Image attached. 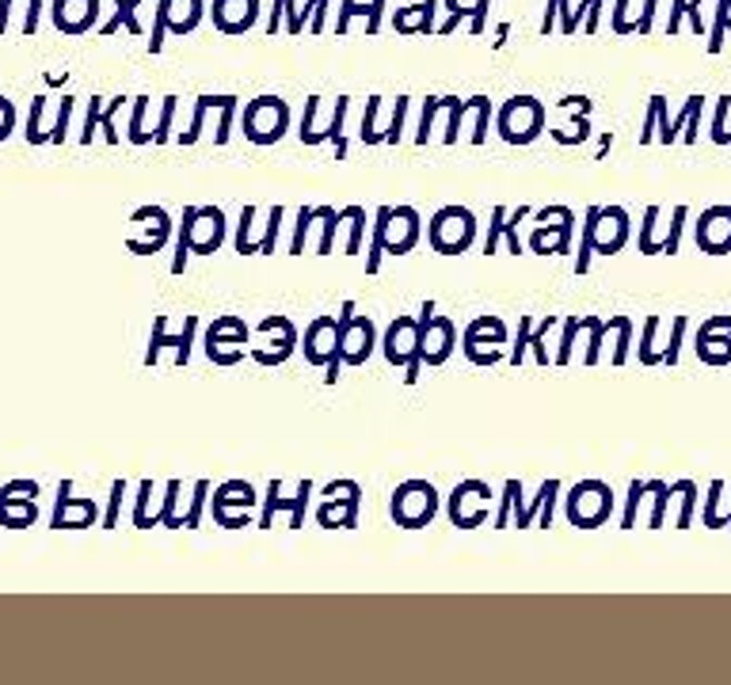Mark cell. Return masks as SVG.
I'll return each mask as SVG.
<instances>
[{
	"mask_svg": "<svg viewBox=\"0 0 731 685\" xmlns=\"http://www.w3.org/2000/svg\"><path fill=\"white\" fill-rule=\"evenodd\" d=\"M358 507H362V491L332 495L317 507V525L320 530H358Z\"/></svg>",
	"mask_w": 731,
	"mask_h": 685,
	"instance_id": "cell-25",
	"label": "cell"
},
{
	"mask_svg": "<svg viewBox=\"0 0 731 685\" xmlns=\"http://www.w3.org/2000/svg\"><path fill=\"white\" fill-rule=\"evenodd\" d=\"M457 350V327L449 316H438V309H434V301L423 304V312H419V332H416V358H411V365L404 370V385H416L419 381V370L423 365H431V370H438V365L449 362V354Z\"/></svg>",
	"mask_w": 731,
	"mask_h": 685,
	"instance_id": "cell-3",
	"label": "cell"
},
{
	"mask_svg": "<svg viewBox=\"0 0 731 685\" xmlns=\"http://www.w3.org/2000/svg\"><path fill=\"white\" fill-rule=\"evenodd\" d=\"M426 240L438 256H464L476 244V213L469 205H442L426 225Z\"/></svg>",
	"mask_w": 731,
	"mask_h": 685,
	"instance_id": "cell-6",
	"label": "cell"
},
{
	"mask_svg": "<svg viewBox=\"0 0 731 685\" xmlns=\"http://www.w3.org/2000/svg\"><path fill=\"white\" fill-rule=\"evenodd\" d=\"M632 350V320L624 316L621 327H617V347H614V365H624V358H629Z\"/></svg>",
	"mask_w": 731,
	"mask_h": 685,
	"instance_id": "cell-55",
	"label": "cell"
},
{
	"mask_svg": "<svg viewBox=\"0 0 731 685\" xmlns=\"http://www.w3.org/2000/svg\"><path fill=\"white\" fill-rule=\"evenodd\" d=\"M503 347H507V324L499 316H476L461 335V354L472 365L503 362Z\"/></svg>",
	"mask_w": 731,
	"mask_h": 685,
	"instance_id": "cell-12",
	"label": "cell"
},
{
	"mask_svg": "<svg viewBox=\"0 0 731 685\" xmlns=\"http://www.w3.org/2000/svg\"><path fill=\"white\" fill-rule=\"evenodd\" d=\"M423 236V221H419L416 205H377L370 236V259H366V274L381 271V256H408Z\"/></svg>",
	"mask_w": 731,
	"mask_h": 685,
	"instance_id": "cell-1",
	"label": "cell"
},
{
	"mask_svg": "<svg viewBox=\"0 0 731 685\" xmlns=\"http://www.w3.org/2000/svg\"><path fill=\"white\" fill-rule=\"evenodd\" d=\"M248 339H251V327L244 324L240 316H218L206 327V358H210L213 365H236L244 358V350H225V342L244 347Z\"/></svg>",
	"mask_w": 731,
	"mask_h": 685,
	"instance_id": "cell-16",
	"label": "cell"
},
{
	"mask_svg": "<svg viewBox=\"0 0 731 685\" xmlns=\"http://www.w3.org/2000/svg\"><path fill=\"white\" fill-rule=\"evenodd\" d=\"M533 213V205H515V210H503V205H492V225H487V236H484V256H495L499 251V240H507V251L510 256H522L525 244L518 240V225H522L525 217Z\"/></svg>",
	"mask_w": 731,
	"mask_h": 685,
	"instance_id": "cell-19",
	"label": "cell"
},
{
	"mask_svg": "<svg viewBox=\"0 0 731 685\" xmlns=\"http://www.w3.org/2000/svg\"><path fill=\"white\" fill-rule=\"evenodd\" d=\"M312 221H320V205H301V210H297V228L294 236H289V256H301L305 251V236H309Z\"/></svg>",
	"mask_w": 731,
	"mask_h": 685,
	"instance_id": "cell-37",
	"label": "cell"
},
{
	"mask_svg": "<svg viewBox=\"0 0 731 685\" xmlns=\"http://www.w3.org/2000/svg\"><path fill=\"white\" fill-rule=\"evenodd\" d=\"M438 510H442V499L431 479H404V484H396L393 495H388V514L408 533L426 530V525L438 518Z\"/></svg>",
	"mask_w": 731,
	"mask_h": 685,
	"instance_id": "cell-4",
	"label": "cell"
},
{
	"mask_svg": "<svg viewBox=\"0 0 731 685\" xmlns=\"http://www.w3.org/2000/svg\"><path fill=\"white\" fill-rule=\"evenodd\" d=\"M652 491V479H632L629 484V502H624V518H621V530H632L636 525V507H640V499Z\"/></svg>",
	"mask_w": 731,
	"mask_h": 685,
	"instance_id": "cell-44",
	"label": "cell"
},
{
	"mask_svg": "<svg viewBox=\"0 0 731 685\" xmlns=\"http://www.w3.org/2000/svg\"><path fill=\"white\" fill-rule=\"evenodd\" d=\"M343 491H362V484H358V479H332V484H324V499L343 495Z\"/></svg>",
	"mask_w": 731,
	"mask_h": 685,
	"instance_id": "cell-59",
	"label": "cell"
},
{
	"mask_svg": "<svg viewBox=\"0 0 731 685\" xmlns=\"http://www.w3.org/2000/svg\"><path fill=\"white\" fill-rule=\"evenodd\" d=\"M541 228L530 233V251L533 256H568L571 251V236H575V210L568 205H545L537 210Z\"/></svg>",
	"mask_w": 731,
	"mask_h": 685,
	"instance_id": "cell-11",
	"label": "cell"
},
{
	"mask_svg": "<svg viewBox=\"0 0 731 685\" xmlns=\"http://www.w3.org/2000/svg\"><path fill=\"white\" fill-rule=\"evenodd\" d=\"M442 103H446V111H449V122H446V134H442V141L454 145L457 137H461V119H464V114H469V99L442 96Z\"/></svg>",
	"mask_w": 731,
	"mask_h": 685,
	"instance_id": "cell-36",
	"label": "cell"
},
{
	"mask_svg": "<svg viewBox=\"0 0 731 685\" xmlns=\"http://www.w3.org/2000/svg\"><path fill=\"white\" fill-rule=\"evenodd\" d=\"M282 217H286V205H271V213H267V228H263V236H259V256H274V248H278Z\"/></svg>",
	"mask_w": 731,
	"mask_h": 685,
	"instance_id": "cell-40",
	"label": "cell"
},
{
	"mask_svg": "<svg viewBox=\"0 0 731 685\" xmlns=\"http://www.w3.org/2000/svg\"><path fill=\"white\" fill-rule=\"evenodd\" d=\"M210 502H213V522H218L221 530L236 533L251 522L248 510L256 507V487H251L248 479H228V484L213 487Z\"/></svg>",
	"mask_w": 731,
	"mask_h": 685,
	"instance_id": "cell-14",
	"label": "cell"
},
{
	"mask_svg": "<svg viewBox=\"0 0 731 685\" xmlns=\"http://www.w3.org/2000/svg\"><path fill=\"white\" fill-rule=\"evenodd\" d=\"M350 217V205L347 210H332V205H320V244H317V256H332L335 248V233H339L343 225H347Z\"/></svg>",
	"mask_w": 731,
	"mask_h": 685,
	"instance_id": "cell-31",
	"label": "cell"
},
{
	"mask_svg": "<svg viewBox=\"0 0 731 685\" xmlns=\"http://www.w3.org/2000/svg\"><path fill=\"white\" fill-rule=\"evenodd\" d=\"M560 479H545L533 495V502H525V514H530V525L537 522V530H553L556 522V502H560Z\"/></svg>",
	"mask_w": 731,
	"mask_h": 685,
	"instance_id": "cell-29",
	"label": "cell"
},
{
	"mask_svg": "<svg viewBox=\"0 0 731 685\" xmlns=\"http://www.w3.org/2000/svg\"><path fill=\"white\" fill-rule=\"evenodd\" d=\"M720 495H723V479H716L713 487H708V502H705V525L708 530H723V514L716 507H720Z\"/></svg>",
	"mask_w": 731,
	"mask_h": 685,
	"instance_id": "cell-51",
	"label": "cell"
},
{
	"mask_svg": "<svg viewBox=\"0 0 731 685\" xmlns=\"http://www.w3.org/2000/svg\"><path fill=\"white\" fill-rule=\"evenodd\" d=\"M487 502H492V487H487L484 479H461V484L449 491L446 514L461 533H472L487 522Z\"/></svg>",
	"mask_w": 731,
	"mask_h": 685,
	"instance_id": "cell-13",
	"label": "cell"
},
{
	"mask_svg": "<svg viewBox=\"0 0 731 685\" xmlns=\"http://www.w3.org/2000/svg\"><path fill=\"white\" fill-rule=\"evenodd\" d=\"M614 327V320H598V316H586V347H583V362L586 365H598L602 350H606V335Z\"/></svg>",
	"mask_w": 731,
	"mask_h": 685,
	"instance_id": "cell-32",
	"label": "cell"
},
{
	"mask_svg": "<svg viewBox=\"0 0 731 685\" xmlns=\"http://www.w3.org/2000/svg\"><path fill=\"white\" fill-rule=\"evenodd\" d=\"M629 210L617 202H606L594 210V256H617L629 244Z\"/></svg>",
	"mask_w": 731,
	"mask_h": 685,
	"instance_id": "cell-18",
	"label": "cell"
},
{
	"mask_svg": "<svg viewBox=\"0 0 731 685\" xmlns=\"http://www.w3.org/2000/svg\"><path fill=\"white\" fill-rule=\"evenodd\" d=\"M373 342H377V324L370 316L358 312L355 301H343L339 309V350H343V365H366L373 354Z\"/></svg>",
	"mask_w": 731,
	"mask_h": 685,
	"instance_id": "cell-10",
	"label": "cell"
},
{
	"mask_svg": "<svg viewBox=\"0 0 731 685\" xmlns=\"http://www.w3.org/2000/svg\"><path fill=\"white\" fill-rule=\"evenodd\" d=\"M228 240V221L221 213V205H187L183 210V225H179V240H175V259H172V274H183L187 266V256H218Z\"/></svg>",
	"mask_w": 731,
	"mask_h": 685,
	"instance_id": "cell-2",
	"label": "cell"
},
{
	"mask_svg": "<svg viewBox=\"0 0 731 685\" xmlns=\"http://www.w3.org/2000/svg\"><path fill=\"white\" fill-rule=\"evenodd\" d=\"M682 335H685V316H674V332H670V342L662 350V365H674L678 354H682Z\"/></svg>",
	"mask_w": 731,
	"mask_h": 685,
	"instance_id": "cell-52",
	"label": "cell"
},
{
	"mask_svg": "<svg viewBox=\"0 0 731 685\" xmlns=\"http://www.w3.org/2000/svg\"><path fill=\"white\" fill-rule=\"evenodd\" d=\"M141 114H145V99H137V111H134V129H129V134H134V141H149V137L141 134Z\"/></svg>",
	"mask_w": 731,
	"mask_h": 685,
	"instance_id": "cell-60",
	"label": "cell"
},
{
	"mask_svg": "<svg viewBox=\"0 0 731 685\" xmlns=\"http://www.w3.org/2000/svg\"><path fill=\"white\" fill-rule=\"evenodd\" d=\"M172 114H175V99H164V114H160V129L152 134V141H168V126H172Z\"/></svg>",
	"mask_w": 731,
	"mask_h": 685,
	"instance_id": "cell-58",
	"label": "cell"
},
{
	"mask_svg": "<svg viewBox=\"0 0 731 685\" xmlns=\"http://www.w3.org/2000/svg\"><path fill=\"white\" fill-rule=\"evenodd\" d=\"M301 354L309 365L324 370V385H335L343 370V350H339V320L317 316L301 335Z\"/></svg>",
	"mask_w": 731,
	"mask_h": 685,
	"instance_id": "cell-8",
	"label": "cell"
},
{
	"mask_svg": "<svg viewBox=\"0 0 731 685\" xmlns=\"http://www.w3.org/2000/svg\"><path fill=\"white\" fill-rule=\"evenodd\" d=\"M175 495H179V479H168V499L164 507H160V522H168V530H179V518H175Z\"/></svg>",
	"mask_w": 731,
	"mask_h": 685,
	"instance_id": "cell-53",
	"label": "cell"
},
{
	"mask_svg": "<svg viewBox=\"0 0 731 685\" xmlns=\"http://www.w3.org/2000/svg\"><path fill=\"white\" fill-rule=\"evenodd\" d=\"M218 103V96H198V103H195V119H190V129L187 134L179 137V145H195L198 141V134H202V122H206V111Z\"/></svg>",
	"mask_w": 731,
	"mask_h": 685,
	"instance_id": "cell-47",
	"label": "cell"
},
{
	"mask_svg": "<svg viewBox=\"0 0 731 685\" xmlns=\"http://www.w3.org/2000/svg\"><path fill=\"white\" fill-rule=\"evenodd\" d=\"M362 233H366V210H362V205H355V213H350L347 244H343V251H347V256H358V251H362Z\"/></svg>",
	"mask_w": 731,
	"mask_h": 685,
	"instance_id": "cell-50",
	"label": "cell"
},
{
	"mask_svg": "<svg viewBox=\"0 0 731 685\" xmlns=\"http://www.w3.org/2000/svg\"><path fill=\"white\" fill-rule=\"evenodd\" d=\"M472 114H476V126H472V145L487 141V122H492V99L487 96H472Z\"/></svg>",
	"mask_w": 731,
	"mask_h": 685,
	"instance_id": "cell-42",
	"label": "cell"
},
{
	"mask_svg": "<svg viewBox=\"0 0 731 685\" xmlns=\"http://www.w3.org/2000/svg\"><path fill=\"white\" fill-rule=\"evenodd\" d=\"M244 137H248L251 145H274L286 137V126H289V107L282 96H256L248 107H244Z\"/></svg>",
	"mask_w": 731,
	"mask_h": 685,
	"instance_id": "cell-9",
	"label": "cell"
},
{
	"mask_svg": "<svg viewBox=\"0 0 731 685\" xmlns=\"http://www.w3.org/2000/svg\"><path fill=\"white\" fill-rule=\"evenodd\" d=\"M195 332H198V316H187V320H183V332H179V335L168 332V320H164V316H157V332H152V342H149V362H157L160 350L172 347V350H175V362L187 365V362H190V354H195Z\"/></svg>",
	"mask_w": 731,
	"mask_h": 685,
	"instance_id": "cell-24",
	"label": "cell"
},
{
	"mask_svg": "<svg viewBox=\"0 0 731 685\" xmlns=\"http://www.w3.org/2000/svg\"><path fill=\"white\" fill-rule=\"evenodd\" d=\"M510 510H515V530H530V514H525V491H522V479H507L503 484V502L492 518V530L495 533H507L510 525Z\"/></svg>",
	"mask_w": 731,
	"mask_h": 685,
	"instance_id": "cell-27",
	"label": "cell"
},
{
	"mask_svg": "<svg viewBox=\"0 0 731 685\" xmlns=\"http://www.w3.org/2000/svg\"><path fill=\"white\" fill-rule=\"evenodd\" d=\"M728 525H731V514H728Z\"/></svg>",
	"mask_w": 731,
	"mask_h": 685,
	"instance_id": "cell-62",
	"label": "cell"
},
{
	"mask_svg": "<svg viewBox=\"0 0 731 685\" xmlns=\"http://www.w3.org/2000/svg\"><path fill=\"white\" fill-rule=\"evenodd\" d=\"M579 332H583V316H568V320H563L560 347H556V354H553V362H556V365H568V362H571V350H575Z\"/></svg>",
	"mask_w": 731,
	"mask_h": 685,
	"instance_id": "cell-39",
	"label": "cell"
},
{
	"mask_svg": "<svg viewBox=\"0 0 731 685\" xmlns=\"http://www.w3.org/2000/svg\"><path fill=\"white\" fill-rule=\"evenodd\" d=\"M693 350L705 365H728L731 362V316H713L701 324Z\"/></svg>",
	"mask_w": 731,
	"mask_h": 685,
	"instance_id": "cell-23",
	"label": "cell"
},
{
	"mask_svg": "<svg viewBox=\"0 0 731 685\" xmlns=\"http://www.w3.org/2000/svg\"><path fill=\"white\" fill-rule=\"evenodd\" d=\"M236 107H240V103H236V96H221V122H218V134H213V145H228Z\"/></svg>",
	"mask_w": 731,
	"mask_h": 685,
	"instance_id": "cell-48",
	"label": "cell"
},
{
	"mask_svg": "<svg viewBox=\"0 0 731 685\" xmlns=\"http://www.w3.org/2000/svg\"><path fill=\"white\" fill-rule=\"evenodd\" d=\"M309 495H312V479H301V484H297L294 499H282V479H271V484H267L263 514H259V530H271L274 514H289V533H301L305 507H309Z\"/></svg>",
	"mask_w": 731,
	"mask_h": 685,
	"instance_id": "cell-17",
	"label": "cell"
},
{
	"mask_svg": "<svg viewBox=\"0 0 731 685\" xmlns=\"http://www.w3.org/2000/svg\"><path fill=\"white\" fill-rule=\"evenodd\" d=\"M213 23L225 35H240L256 23V0H218L213 4Z\"/></svg>",
	"mask_w": 731,
	"mask_h": 685,
	"instance_id": "cell-28",
	"label": "cell"
},
{
	"mask_svg": "<svg viewBox=\"0 0 731 685\" xmlns=\"http://www.w3.org/2000/svg\"><path fill=\"white\" fill-rule=\"evenodd\" d=\"M347 96L335 99L332 107V122L327 126H309V129H297V137H301V145H324L332 141L335 149V160H347V137H343V122H347Z\"/></svg>",
	"mask_w": 731,
	"mask_h": 685,
	"instance_id": "cell-26",
	"label": "cell"
},
{
	"mask_svg": "<svg viewBox=\"0 0 731 685\" xmlns=\"http://www.w3.org/2000/svg\"><path fill=\"white\" fill-rule=\"evenodd\" d=\"M442 107H446V103H442L438 96H426L423 99V119H419V129H416V145L431 141V122H434V114H438Z\"/></svg>",
	"mask_w": 731,
	"mask_h": 685,
	"instance_id": "cell-49",
	"label": "cell"
},
{
	"mask_svg": "<svg viewBox=\"0 0 731 685\" xmlns=\"http://www.w3.org/2000/svg\"><path fill=\"white\" fill-rule=\"evenodd\" d=\"M594 210H598V205H586V213H583V244H579L575 274L591 271V259H594Z\"/></svg>",
	"mask_w": 731,
	"mask_h": 685,
	"instance_id": "cell-35",
	"label": "cell"
},
{
	"mask_svg": "<svg viewBox=\"0 0 731 685\" xmlns=\"http://www.w3.org/2000/svg\"><path fill=\"white\" fill-rule=\"evenodd\" d=\"M256 335H267V342H259L256 350H248V358L259 365H282V362H289V354L297 350V327L289 316L259 320Z\"/></svg>",
	"mask_w": 731,
	"mask_h": 685,
	"instance_id": "cell-15",
	"label": "cell"
},
{
	"mask_svg": "<svg viewBox=\"0 0 731 685\" xmlns=\"http://www.w3.org/2000/svg\"><path fill=\"white\" fill-rule=\"evenodd\" d=\"M609 514H614V491H609L606 479H579L563 495V518L575 530H602L609 522Z\"/></svg>",
	"mask_w": 731,
	"mask_h": 685,
	"instance_id": "cell-5",
	"label": "cell"
},
{
	"mask_svg": "<svg viewBox=\"0 0 731 685\" xmlns=\"http://www.w3.org/2000/svg\"><path fill=\"white\" fill-rule=\"evenodd\" d=\"M206 495H210V479H198V484H195V499H190L187 530H198V522H202V502H206Z\"/></svg>",
	"mask_w": 731,
	"mask_h": 685,
	"instance_id": "cell-54",
	"label": "cell"
},
{
	"mask_svg": "<svg viewBox=\"0 0 731 685\" xmlns=\"http://www.w3.org/2000/svg\"><path fill=\"white\" fill-rule=\"evenodd\" d=\"M701 107H705V99L701 96H690V103H685V111L678 114L674 122H667V129H659V141L662 145H674L678 141V129L685 126V141H697V119H701Z\"/></svg>",
	"mask_w": 731,
	"mask_h": 685,
	"instance_id": "cell-30",
	"label": "cell"
},
{
	"mask_svg": "<svg viewBox=\"0 0 731 685\" xmlns=\"http://www.w3.org/2000/svg\"><path fill=\"white\" fill-rule=\"evenodd\" d=\"M655 221H659V205H647L636 248L644 251V256H678V240H682V228H685V205H674V221H670L667 236H655Z\"/></svg>",
	"mask_w": 731,
	"mask_h": 685,
	"instance_id": "cell-20",
	"label": "cell"
},
{
	"mask_svg": "<svg viewBox=\"0 0 731 685\" xmlns=\"http://www.w3.org/2000/svg\"><path fill=\"white\" fill-rule=\"evenodd\" d=\"M377 111H381V99H377V96H370V99H366V114H362V126H358V137H362L366 145H381Z\"/></svg>",
	"mask_w": 731,
	"mask_h": 685,
	"instance_id": "cell-43",
	"label": "cell"
},
{
	"mask_svg": "<svg viewBox=\"0 0 731 685\" xmlns=\"http://www.w3.org/2000/svg\"><path fill=\"white\" fill-rule=\"evenodd\" d=\"M682 487H685V479H678V484H662V479H655V502H652V518H647L652 530H659V525L667 522V502L674 499Z\"/></svg>",
	"mask_w": 731,
	"mask_h": 685,
	"instance_id": "cell-34",
	"label": "cell"
},
{
	"mask_svg": "<svg viewBox=\"0 0 731 685\" xmlns=\"http://www.w3.org/2000/svg\"><path fill=\"white\" fill-rule=\"evenodd\" d=\"M728 107H731V99H728V96L716 99V119H713V141H716V145H728V129H723V119H728Z\"/></svg>",
	"mask_w": 731,
	"mask_h": 685,
	"instance_id": "cell-56",
	"label": "cell"
},
{
	"mask_svg": "<svg viewBox=\"0 0 731 685\" xmlns=\"http://www.w3.org/2000/svg\"><path fill=\"white\" fill-rule=\"evenodd\" d=\"M251 228H256V205H244V210H240V225H236V236H233V251H236V256H259V244L251 240Z\"/></svg>",
	"mask_w": 731,
	"mask_h": 685,
	"instance_id": "cell-33",
	"label": "cell"
},
{
	"mask_svg": "<svg viewBox=\"0 0 731 685\" xmlns=\"http://www.w3.org/2000/svg\"><path fill=\"white\" fill-rule=\"evenodd\" d=\"M556 320H560V316H545V320H537V327H533V332H530V350H533V362H537V365H548V362H553V354H548V350H545V332L556 324Z\"/></svg>",
	"mask_w": 731,
	"mask_h": 685,
	"instance_id": "cell-45",
	"label": "cell"
},
{
	"mask_svg": "<svg viewBox=\"0 0 731 685\" xmlns=\"http://www.w3.org/2000/svg\"><path fill=\"white\" fill-rule=\"evenodd\" d=\"M416 332H419V320H411V316L388 320V327L381 332V354H385L388 365L408 370L411 358H416Z\"/></svg>",
	"mask_w": 731,
	"mask_h": 685,
	"instance_id": "cell-22",
	"label": "cell"
},
{
	"mask_svg": "<svg viewBox=\"0 0 731 685\" xmlns=\"http://www.w3.org/2000/svg\"><path fill=\"white\" fill-rule=\"evenodd\" d=\"M545 103L537 96H510L507 103L495 111V126L507 145H530L545 134Z\"/></svg>",
	"mask_w": 731,
	"mask_h": 685,
	"instance_id": "cell-7",
	"label": "cell"
},
{
	"mask_svg": "<svg viewBox=\"0 0 731 685\" xmlns=\"http://www.w3.org/2000/svg\"><path fill=\"white\" fill-rule=\"evenodd\" d=\"M404 119H408V96H396L393 119H388V126L381 129V141H385V145H400L404 141Z\"/></svg>",
	"mask_w": 731,
	"mask_h": 685,
	"instance_id": "cell-41",
	"label": "cell"
},
{
	"mask_svg": "<svg viewBox=\"0 0 731 685\" xmlns=\"http://www.w3.org/2000/svg\"><path fill=\"white\" fill-rule=\"evenodd\" d=\"M609 145H614V134H602V141H598V152H594V157H598V160L606 157V152H609Z\"/></svg>",
	"mask_w": 731,
	"mask_h": 685,
	"instance_id": "cell-61",
	"label": "cell"
},
{
	"mask_svg": "<svg viewBox=\"0 0 731 685\" xmlns=\"http://www.w3.org/2000/svg\"><path fill=\"white\" fill-rule=\"evenodd\" d=\"M655 332H659V316H647L644 320V332H640V362L644 365H662V354L655 350Z\"/></svg>",
	"mask_w": 731,
	"mask_h": 685,
	"instance_id": "cell-38",
	"label": "cell"
},
{
	"mask_svg": "<svg viewBox=\"0 0 731 685\" xmlns=\"http://www.w3.org/2000/svg\"><path fill=\"white\" fill-rule=\"evenodd\" d=\"M693 502H697V484L690 479V487L682 491V514H678V530H690V522H693Z\"/></svg>",
	"mask_w": 731,
	"mask_h": 685,
	"instance_id": "cell-57",
	"label": "cell"
},
{
	"mask_svg": "<svg viewBox=\"0 0 731 685\" xmlns=\"http://www.w3.org/2000/svg\"><path fill=\"white\" fill-rule=\"evenodd\" d=\"M530 332H533V316H522L518 320V335H515V350L507 354L510 365H522L525 354H530Z\"/></svg>",
	"mask_w": 731,
	"mask_h": 685,
	"instance_id": "cell-46",
	"label": "cell"
},
{
	"mask_svg": "<svg viewBox=\"0 0 731 685\" xmlns=\"http://www.w3.org/2000/svg\"><path fill=\"white\" fill-rule=\"evenodd\" d=\"M697 248L705 256H728L731 251V205H708L697 217Z\"/></svg>",
	"mask_w": 731,
	"mask_h": 685,
	"instance_id": "cell-21",
	"label": "cell"
}]
</instances>
